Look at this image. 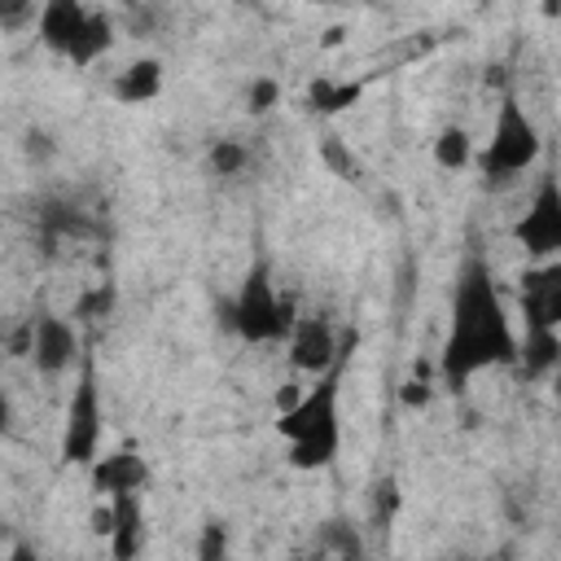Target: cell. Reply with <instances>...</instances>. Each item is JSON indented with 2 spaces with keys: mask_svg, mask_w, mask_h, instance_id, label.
<instances>
[{
  "mask_svg": "<svg viewBox=\"0 0 561 561\" xmlns=\"http://www.w3.org/2000/svg\"><path fill=\"white\" fill-rule=\"evenodd\" d=\"M517 359V337L504 316V302L491 285V272L473 259L460 280H456V302H451V329L438 355V377L447 386H465L473 373L513 364Z\"/></svg>",
  "mask_w": 561,
  "mask_h": 561,
  "instance_id": "cell-1",
  "label": "cell"
},
{
  "mask_svg": "<svg viewBox=\"0 0 561 561\" xmlns=\"http://www.w3.org/2000/svg\"><path fill=\"white\" fill-rule=\"evenodd\" d=\"M337 394H342V364L311 377V386L298 394V403L276 416V434L289 443L294 469H329L337 460V447H342Z\"/></svg>",
  "mask_w": 561,
  "mask_h": 561,
  "instance_id": "cell-2",
  "label": "cell"
},
{
  "mask_svg": "<svg viewBox=\"0 0 561 561\" xmlns=\"http://www.w3.org/2000/svg\"><path fill=\"white\" fill-rule=\"evenodd\" d=\"M35 31L44 39V48H53L57 57H66L70 66L88 70L92 61H101L114 48V22L105 9H88L79 0H48L35 9Z\"/></svg>",
  "mask_w": 561,
  "mask_h": 561,
  "instance_id": "cell-3",
  "label": "cell"
},
{
  "mask_svg": "<svg viewBox=\"0 0 561 561\" xmlns=\"http://www.w3.org/2000/svg\"><path fill=\"white\" fill-rule=\"evenodd\" d=\"M228 320H232V329L245 342H285L289 337V329H294L298 316H294V302L276 294L272 272H267L263 259L245 272L241 289H237V298L228 307Z\"/></svg>",
  "mask_w": 561,
  "mask_h": 561,
  "instance_id": "cell-4",
  "label": "cell"
},
{
  "mask_svg": "<svg viewBox=\"0 0 561 561\" xmlns=\"http://www.w3.org/2000/svg\"><path fill=\"white\" fill-rule=\"evenodd\" d=\"M539 149H543L539 127H535L530 114L517 105V96L504 92V96H500V110H495V123H491V140H486V149H482V158H478L482 175H486V180H513V175H522V171L539 158Z\"/></svg>",
  "mask_w": 561,
  "mask_h": 561,
  "instance_id": "cell-5",
  "label": "cell"
},
{
  "mask_svg": "<svg viewBox=\"0 0 561 561\" xmlns=\"http://www.w3.org/2000/svg\"><path fill=\"white\" fill-rule=\"evenodd\" d=\"M101 456V390H96V368L83 355L79 359V381L66 403L61 421V460L66 465H92Z\"/></svg>",
  "mask_w": 561,
  "mask_h": 561,
  "instance_id": "cell-6",
  "label": "cell"
},
{
  "mask_svg": "<svg viewBox=\"0 0 561 561\" xmlns=\"http://www.w3.org/2000/svg\"><path fill=\"white\" fill-rule=\"evenodd\" d=\"M285 346H289L294 373L320 377V373H329L333 364H342V355L355 346V333H351V337H337L324 316H298L294 329H289V337H285Z\"/></svg>",
  "mask_w": 561,
  "mask_h": 561,
  "instance_id": "cell-7",
  "label": "cell"
},
{
  "mask_svg": "<svg viewBox=\"0 0 561 561\" xmlns=\"http://www.w3.org/2000/svg\"><path fill=\"white\" fill-rule=\"evenodd\" d=\"M513 232H517V241L526 245V254H535V259H543V263L557 259V250H561V188H557L552 175H543V184H539L530 210L522 215V224H517Z\"/></svg>",
  "mask_w": 561,
  "mask_h": 561,
  "instance_id": "cell-8",
  "label": "cell"
},
{
  "mask_svg": "<svg viewBox=\"0 0 561 561\" xmlns=\"http://www.w3.org/2000/svg\"><path fill=\"white\" fill-rule=\"evenodd\" d=\"M31 364L44 373V377H61L66 368H75L83 359V346H79V333L70 320L61 316H39L31 324V346H26Z\"/></svg>",
  "mask_w": 561,
  "mask_h": 561,
  "instance_id": "cell-9",
  "label": "cell"
},
{
  "mask_svg": "<svg viewBox=\"0 0 561 561\" xmlns=\"http://www.w3.org/2000/svg\"><path fill=\"white\" fill-rule=\"evenodd\" d=\"M522 311H526V329L561 333V263L557 259L522 276Z\"/></svg>",
  "mask_w": 561,
  "mask_h": 561,
  "instance_id": "cell-10",
  "label": "cell"
},
{
  "mask_svg": "<svg viewBox=\"0 0 561 561\" xmlns=\"http://www.w3.org/2000/svg\"><path fill=\"white\" fill-rule=\"evenodd\" d=\"M88 478H92V491L101 500H114V495H140V486L149 482V465L140 451L131 447H118V451H105L88 465Z\"/></svg>",
  "mask_w": 561,
  "mask_h": 561,
  "instance_id": "cell-11",
  "label": "cell"
},
{
  "mask_svg": "<svg viewBox=\"0 0 561 561\" xmlns=\"http://www.w3.org/2000/svg\"><path fill=\"white\" fill-rule=\"evenodd\" d=\"M114 526H110V552L114 561H136L145 548V504L140 495H114Z\"/></svg>",
  "mask_w": 561,
  "mask_h": 561,
  "instance_id": "cell-12",
  "label": "cell"
},
{
  "mask_svg": "<svg viewBox=\"0 0 561 561\" xmlns=\"http://www.w3.org/2000/svg\"><path fill=\"white\" fill-rule=\"evenodd\" d=\"M110 92H114L118 105H149V101L162 92V61H158V57H136V61H127V66L114 75Z\"/></svg>",
  "mask_w": 561,
  "mask_h": 561,
  "instance_id": "cell-13",
  "label": "cell"
},
{
  "mask_svg": "<svg viewBox=\"0 0 561 561\" xmlns=\"http://www.w3.org/2000/svg\"><path fill=\"white\" fill-rule=\"evenodd\" d=\"M526 368V377H548L561 364V333L552 329H526V342L517 346V359Z\"/></svg>",
  "mask_w": 561,
  "mask_h": 561,
  "instance_id": "cell-14",
  "label": "cell"
},
{
  "mask_svg": "<svg viewBox=\"0 0 561 561\" xmlns=\"http://www.w3.org/2000/svg\"><path fill=\"white\" fill-rule=\"evenodd\" d=\"M359 96H364V83H333V79H316V83L307 88V101H311V110H316V114H342V110H351Z\"/></svg>",
  "mask_w": 561,
  "mask_h": 561,
  "instance_id": "cell-15",
  "label": "cell"
},
{
  "mask_svg": "<svg viewBox=\"0 0 561 561\" xmlns=\"http://www.w3.org/2000/svg\"><path fill=\"white\" fill-rule=\"evenodd\" d=\"M434 162L443 167V171H465L469 162H473V140H469V131L465 127H443L438 136H434Z\"/></svg>",
  "mask_w": 561,
  "mask_h": 561,
  "instance_id": "cell-16",
  "label": "cell"
},
{
  "mask_svg": "<svg viewBox=\"0 0 561 561\" xmlns=\"http://www.w3.org/2000/svg\"><path fill=\"white\" fill-rule=\"evenodd\" d=\"M320 552L324 557H337V561H359L364 557V543H359V535L346 522H324L320 526Z\"/></svg>",
  "mask_w": 561,
  "mask_h": 561,
  "instance_id": "cell-17",
  "label": "cell"
},
{
  "mask_svg": "<svg viewBox=\"0 0 561 561\" xmlns=\"http://www.w3.org/2000/svg\"><path fill=\"white\" fill-rule=\"evenodd\" d=\"M320 162H324L337 180H355V175H359V162H355V153L342 145V136H324V140H320Z\"/></svg>",
  "mask_w": 561,
  "mask_h": 561,
  "instance_id": "cell-18",
  "label": "cell"
},
{
  "mask_svg": "<svg viewBox=\"0 0 561 561\" xmlns=\"http://www.w3.org/2000/svg\"><path fill=\"white\" fill-rule=\"evenodd\" d=\"M245 162H250V153H245L241 140H215L210 145V171L215 175H241Z\"/></svg>",
  "mask_w": 561,
  "mask_h": 561,
  "instance_id": "cell-19",
  "label": "cell"
},
{
  "mask_svg": "<svg viewBox=\"0 0 561 561\" xmlns=\"http://www.w3.org/2000/svg\"><path fill=\"white\" fill-rule=\"evenodd\" d=\"M276 101H280V79H272V75L250 79V88H245V110H250L254 118H263Z\"/></svg>",
  "mask_w": 561,
  "mask_h": 561,
  "instance_id": "cell-20",
  "label": "cell"
},
{
  "mask_svg": "<svg viewBox=\"0 0 561 561\" xmlns=\"http://www.w3.org/2000/svg\"><path fill=\"white\" fill-rule=\"evenodd\" d=\"M197 561H228V526L206 522L197 535Z\"/></svg>",
  "mask_w": 561,
  "mask_h": 561,
  "instance_id": "cell-21",
  "label": "cell"
},
{
  "mask_svg": "<svg viewBox=\"0 0 561 561\" xmlns=\"http://www.w3.org/2000/svg\"><path fill=\"white\" fill-rule=\"evenodd\" d=\"M399 399H403L408 408H425V403H430V386H425V377H412V381H403Z\"/></svg>",
  "mask_w": 561,
  "mask_h": 561,
  "instance_id": "cell-22",
  "label": "cell"
},
{
  "mask_svg": "<svg viewBox=\"0 0 561 561\" xmlns=\"http://www.w3.org/2000/svg\"><path fill=\"white\" fill-rule=\"evenodd\" d=\"M110 526H114V508H110V500H101V504L92 508V530H96L101 539H110Z\"/></svg>",
  "mask_w": 561,
  "mask_h": 561,
  "instance_id": "cell-23",
  "label": "cell"
},
{
  "mask_svg": "<svg viewBox=\"0 0 561 561\" xmlns=\"http://www.w3.org/2000/svg\"><path fill=\"white\" fill-rule=\"evenodd\" d=\"M9 561H39V552H35L31 543H13V552H9Z\"/></svg>",
  "mask_w": 561,
  "mask_h": 561,
  "instance_id": "cell-24",
  "label": "cell"
},
{
  "mask_svg": "<svg viewBox=\"0 0 561 561\" xmlns=\"http://www.w3.org/2000/svg\"><path fill=\"white\" fill-rule=\"evenodd\" d=\"M333 44H342V26H329L324 31V48H333Z\"/></svg>",
  "mask_w": 561,
  "mask_h": 561,
  "instance_id": "cell-25",
  "label": "cell"
},
{
  "mask_svg": "<svg viewBox=\"0 0 561 561\" xmlns=\"http://www.w3.org/2000/svg\"><path fill=\"white\" fill-rule=\"evenodd\" d=\"M4 425H9V399H4V390H0V434H4Z\"/></svg>",
  "mask_w": 561,
  "mask_h": 561,
  "instance_id": "cell-26",
  "label": "cell"
},
{
  "mask_svg": "<svg viewBox=\"0 0 561 561\" xmlns=\"http://www.w3.org/2000/svg\"><path fill=\"white\" fill-rule=\"evenodd\" d=\"M311 561H329V557H324V552H316V557H311Z\"/></svg>",
  "mask_w": 561,
  "mask_h": 561,
  "instance_id": "cell-27",
  "label": "cell"
}]
</instances>
